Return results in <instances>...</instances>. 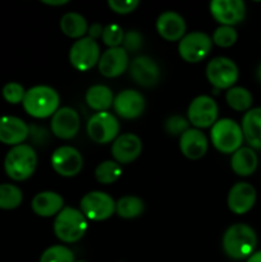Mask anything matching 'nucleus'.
Masks as SVG:
<instances>
[{
  "instance_id": "f257e3e1",
  "label": "nucleus",
  "mask_w": 261,
  "mask_h": 262,
  "mask_svg": "<svg viewBox=\"0 0 261 262\" xmlns=\"http://www.w3.org/2000/svg\"><path fill=\"white\" fill-rule=\"evenodd\" d=\"M257 237L255 230L246 224L230 225L223 235V250L233 260L248 258L255 251Z\"/></svg>"
},
{
  "instance_id": "f03ea898",
  "label": "nucleus",
  "mask_w": 261,
  "mask_h": 262,
  "mask_svg": "<svg viewBox=\"0 0 261 262\" xmlns=\"http://www.w3.org/2000/svg\"><path fill=\"white\" fill-rule=\"evenodd\" d=\"M22 104L28 115L37 119H45L53 117L59 109L60 96L53 87L40 84L26 91Z\"/></svg>"
},
{
  "instance_id": "7ed1b4c3",
  "label": "nucleus",
  "mask_w": 261,
  "mask_h": 262,
  "mask_svg": "<svg viewBox=\"0 0 261 262\" xmlns=\"http://www.w3.org/2000/svg\"><path fill=\"white\" fill-rule=\"evenodd\" d=\"M36 168H37V154L30 145L22 143V145L13 146L5 156V173L13 181H26L35 173Z\"/></svg>"
},
{
  "instance_id": "20e7f679",
  "label": "nucleus",
  "mask_w": 261,
  "mask_h": 262,
  "mask_svg": "<svg viewBox=\"0 0 261 262\" xmlns=\"http://www.w3.org/2000/svg\"><path fill=\"white\" fill-rule=\"evenodd\" d=\"M89 223L81 210L64 207L54 220V233L64 243H76L86 234Z\"/></svg>"
},
{
  "instance_id": "39448f33",
  "label": "nucleus",
  "mask_w": 261,
  "mask_h": 262,
  "mask_svg": "<svg viewBox=\"0 0 261 262\" xmlns=\"http://www.w3.org/2000/svg\"><path fill=\"white\" fill-rule=\"evenodd\" d=\"M212 145L219 152L233 154L241 148L243 142V132L241 125L233 119H219L215 122L210 132Z\"/></svg>"
},
{
  "instance_id": "423d86ee",
  "label": "nucleus",
  "mask_w": 261,
  "mask_h": 262,
  "mask_svg": "<svg viewBox=\"0 0 261 262\" xmlns=\"http://www.w3.org/2000/svg\"><path fill=\"white\" fill-rule=\"evenodd\" d=\"M79 210L87 220L102 222L112 217L115 212V201L105 192L92 191L82 197Z\"/></svg>"
},
{
  "instance_id": "0eeeda50",
  "label": "nucleus",
  "mask_w": 261,
  "mask_h": 262,
  "mask_svg": "<svg viewBox=\"0 0 261 262\" xmlns=\"http://www.w3.org/2000/svg\"><path fill=\"white\" fill-rule=\"evenodd\" d=\"M240 72L232 59L216 56L206 66L207 81L217 90H229L237 82Z\"/></svg>"
},
{
  "instance_id": "6e6552de",
  "label": "nucleus",
  "mask_w": 261,
  "mask_h": 262,
  "mask_svg": "<svg viewBox=\"0 0 261 262\" xmlns=\"http://www.w3.org/2000/svg\"><path fill=\"white\" fill-rule=\"evenodd\" d=\"M212 40L207 33L201 31H193L179 41L178 53L179 56L187 63H200L209 55L211 50Z\"/></svg>"
},
{
  "instance_id": "1a4fd4ad",
  "label": "nucleus",
  "mask_w": 261,
  "mask_h": 262,
  "mask_svg": "<svg viewBox=\"0 0 261 262\" xmlns=\"http://www.w3.org/2000/svg\"><path fill=\"white\" fill-rule=\"evenodd\" d=\"M119 133V122L109 112L95 113L87 122V135L94 142L106 145L114 142Z\"/></svg>"
},
{
  "instance_id": "9d476101",
  "label": "nucleus",
  "mask_w": 261,
  "mask_h": 262,
  "mask_svg": "<svg viewBox=\"0 0 261 262\" xmlns=\"http://www.w3.org/2000/svg\"><path fill=\"white\" fill-rule=\"evenodd\" d=\"M100 46L89 36L77 40L69 50V61L79 72L94 68L100 60Z\"/></svg>"
},
{
  "instance_id": "9b49d317",
  "label": "nucleus",
  "mask_w": 261,
  "mask_h": 262,
  "mask_svg": "<svg viewBox=\"0 0 261 262\" xmlns=\"http://www.w3.org/2000/svg\"><path fill=\"white\" fill-rule=\"evenodd\" d=\"M188 122L197 129L209 128L217 120V105L212 97L201 95L193 99L187 110Z\"/></svg>"
},
{
  "instance_id": "f8f14e48",
  "label": "nucleus",
  "mask_w": 261,
  "mask_h": 262,
  "mask_svg": "<svg viewBox=\"0 0 261 262\" xmlns=\"http://www.w3.org/2000/svg\"><path fill=\"white\" fill-rule=\"evenodd\" d=\"M50 163L55 173L64 178H72L82 170L83 158L77 148L72 146H60L53 152Z\"/></svg>"
},
{
  "instance_id": "ddd939ff",
  "label": "nucleus",
  "mask_w": 261,
  "mask_h": 262,
  "mask_svg": "<svg viewBox=\"0 0 261 262\" xmlns=\"http://www.w3.org/2000/svg\"><path fill=\"white\" fill-rule=\"evenodd\" d=\"M81 119L78 113L69 106L59 107L51 117V133L60 140H71L78 133Z\"/></svg>"
},
{
  "instance_id": "4468645a",
  "label": "nucleus",
  "mask_w": 261,
  "mask_h": 262,
  "mask_svg": "<svg viewBox=\"0 0 261 262\" xmlns=\"http://www.w3.org/2000/svg\"><path fill=\"white\" fill-rule=\"evenodd\" d=\"M210 13L222 26L233 27L245 18L246 5L242 0H212Z\"/></svg>"
},
{
  "instance_id": "2eb2a0df",
  "label": "nucleus",
  "mask_w": 261,
  "mask_h": 262,
  "mask_svg": "<svg viewBox=\"0 0 261 262\" xmlns=\"http://www.w3.org/2000/svg\"><path fill=\"white\" fill-rule=\"evenodd\" d=\"M97 67H99L100 73L106 78H115V77L122 76L129 67L128 53L122 46L107 49L100 56Z\"/></svg>"
},
{
  "instance_id": "dca6fc26",
  "label": "nucleus",
  "mask_w": 261,
  "mask_h": 262,
  "mask_svg": "<svg viewBox=\"0 0 261 262\" xmlns=\"http://www.w3.org/2000/svg\"><path fill=\"white\" fill-rule=\"evenodd\" d=\"M142 152V141L135 133H124L115 138L112 145V155L118 164H129Z\"/></svg>"
},
{
  "instance_id": "f3484780",
  "label": "nucleus",
  "mask_w": 261,
  "mask_h": 262,
  "mask_svg": "<svg viewBox=\"0 0 261 262\" xmlns=\"http://www.w3.org/2000/svg\"><path fill=\"white\" fill-rule=\"evenodd\" d=\"M129 74L133 81L142 87H154L160 79V69L154 59L146 55L137 56L129 66Z\"/></svg>"
},
{
  "instance_id": "a211bd4d",
  "label": "nucleus",
  "mask_w": 261,
  "mask_h": 262,
  "mask_svg": "<svg viewBox=\"0 0 261 262\" xmlns=\"http://www.w3.org/2000/svg\"><path fill=\"white\" fill-rule=\"evenodd\" d=\"M113 106L123 119H136L145 110V97L136 90H124L114 97Z\"/></svg>"
},
{
  "instance_id": "6ab92c4d",
  "label": "nucleus",
  "mask_w": 261,
  "mask_h": 262,
  "mask_svg": "<svg viewBox=\"0 0 261 262\" xmlns=\"http://www.w3.org/2000/svg\"><path fill=\"white\" fill-rule=\"evenodd\" d=\"M228 207L233 214L243 215L250 211L256 202V189L246 182H240L228 193Z\"/></svg>"
},
{
  "instance_id": "aec40b11",
  "label": "nucleus",
  "mask_w": 261,
  "mask_h": 262,
  "mask_svg": "<svg viewBox=\"0 0 261 262\" xmlns=\"http://www.w3.org/2000/svg\"><path fill=\"white\" fill-rule=\"evenodd\" d=\"M184 18L173 10L161 13L156 20V31L166 41H181L186 35Z\"/></svg>"
},
{
  "instance_id": "412c9836",
  "label": "nucleus",
  "mask_w": 261,
  "mask_h": 262,
  "mask_svg": "<svg viewBox=\"0 0 261 262\" xmlns=\"http://www.w3.org/2000/svg\"><path fill=\"white\" fill-rule=\"evenodd\" d=\"M30 136V127L12 115L0 117V142L10 146L22 145Z\"/></svg>"
},
{
  "instance_id": "4be33fe9",
  "label": "nucleus",
  "mask_w": 261,
  "mask_h": 262,
  "mask_svg": "<svg viewBox=\"0 0 261 262\" xmlns=\"http://www.w3.org/2000/svg\"><path fill=\"white\" fill-rule=\"evenodd\" d=\"M209 142L204 133L197 128H189L179 137V148L189 160H199L207 152Z\"/></svg>"
},
{
  "instance_id": "5701e85b",
  "label": "nucleus",
  "mask_w": 261,
  "mask_h": 262,
  "mask_svg": "<svg viewBox=\"0 0 261 262\" xmlns=\"http://www.w3.org/2000/svg\"><path fill=\"white\" fill-rule=\"evenodd\" d=\"M31 206H32L33 212L38 216H56L64 209V200L56 192L44 191L33 197Z\"/></svg>"
},
{
  "instance_id": "b1692460",
  "label": "nucleus",
  "mask_w": 261,
  "mask_h": 262,
  "mask_svg": "<svg viewBox=\"0 0 261 262\" xmlns=\"http://www.w3.org/2000/svg\"><path fill=\"white\" fill-rule=\"evenodd\" d=\"M241 128L248 145L261 150V107L248 110L243 117Z\"/></svg>"
},
{
  "instance_id": "393cba45",
  "label": "nucleus",
  "mask_w": 261,
  "mask_h": 262,
  "mask_svg": "<svg viewBox=\"0 0 261 262\" xmlns=\"http://www.w3.org/2000/svg\"><path fill=\"white\" fill-rule=\"evenodd\" d=\"M258 165V159L255 151L250 147H241L233 152L230 166L240 177H248L255 173Z\"/></svg>"
},
{
  "instance_id": "a878e982",
  "label": "nucleus",
  "mask_w": 261,
  "mask_h": 262,
  "mask_svg": "<svg viewBox=\"0 0 261 262\" xmlns=\"http://www.w3.org/2000/svg\"><path fill=\"white\" fill-rule=\"evenodd\" d=\"M84 99H86L87 105L97 113L107 112V109L112 106L113 101H114L112 90L104 84H95V86L90 87Z\"/></svg>"
},
{
  "instance_id": "bb28decb",
  "label": "nucleus",
  "mask_w": 261,
  "mask_h": 262,
  "mask_svg": "<svg viewBox=\"0 0 261 262\" xmlns=\"http://www.w3.org/2000/svg\"><path fill=\"white\" fill-rule=\"evenodd\" d=\"M60 30L66 36L71 38H82L89 31V23L86 18L79 13L69 12L61 17Z\"/></svg>"
},
{
  "instance_id": "cd10ccee",
  "label": "nucleus",
  "mask_w": 261,
  "mask_h": 262,
  "mask_svg": "<svg viewBox=\"0 0 261 262\" xmlns=\"http://www.w3.org/2000/svg\"><path fill=\"white\" fill-rule=\"evenodd\" d=\"M145 205L137 196H124L115 202V212L123 219H135L143 212Z\"/></svg>"
},
{
  "instance_id": "c85d7f7f",
  "label": "nucleus",
  "mask_w": 261,
  "mask_h": 262,
  "mask_svg": "<svg viewBox=\"0 0 261 262\" xmlns=\"http://www.w3.org/2000/svg\"><path fill=\"white\" fill-rule=\"evenodd\" d=\"M227 104L235 112H248L252 105V95L243 87H232L225 94Z\"/></svg>"
},
{
  "instance_id": "c756f323",
  "label": "nucleus",
  "mask_w": 261,
  "mask_h": 262,
  "mask_svg": "<svg viewBox=\"0 0 261 262\" xmlns=\"http://www.w3.org/2000/svg\"><path fill=\"white\" fill-rule=\"evenodd\" d=\"M122 177V168L114 160H105L95 169V178L101 184H112Z\"/></svg>"
},
{
  "instance_id": "7c9ffc66",
  "label": "nucleus",
  "mask_w": 261,
  "mask_h": 262,
  "mask_svg": "<svg viewBox=\"0 0 261 262\" xmlns=\"http://www.w3.org/2000/svg\"><path fill=\"white\" fill-rule=\"evenodd\" d=\"M22 191L14 184H0V209L13 210L22 204Z\"/></svg>"
},
{
  "instance_id": "2f4dec72",
  "label": "nucleus",
  "mask_w": 261,
  "mask_h": 262,
  "mask_svg": "<svg viewBox=\"0 0 261 262\" xmlns=\"http://www.w3.org/2000/svg\"><path fill=\"white\" fill-rule=\"evenodd\" d=\"M40 262H74V253L66 246H51L44 251Z\"/></svg>"
},
{
  "instance_id": "473e14b6",
  "label": "nucleus",
  "mask_w": 261,
  "mask_h": 262,
  "mask_svg": "<svg viewBox=\"0 0 261 262\" xmlns=\"http://www.w3.org/2000/svg\"><path fill=\"white\" fill-rule=\"evenodd\" d=\"M237 31L230 26H220L212 33V42L219 48H230L237 42Z\"/></svg>"
},
{
  "instance_id": "72a5a7b5",
  "label": "nucleus",
  "mask_w": 261,
  "mask_h": 262,
  "mask_svg": "<svg viewBox=\"0 0 261 262\" xmlns=\"http://www.w3.org/2000/svg\"><path fill=\"white\" fill-rule=\"evenodd\" d=\"M102 41H104L105 45L109 49L113 48H119L123 43V38H124V31L117 23H112V25H107L106 27H104L101 35Z\"/></svg>"
},
{
  "instance_id": "f704fd0d",
  "label": "nucleus",
  "mask_w": 261,
  "mask_h": 262,
  "mask_svg": "<svg viewBox=\"0 0 261 262\" xmlns=\"http://www.w3.org/2000/svg\"><path fill=\"white\" fill-rule=\"evenodd\" d=\"M164 128H165L168 135L179 136L181 137L186 130L189 129V122L188 119L181 117V115H171L170 118L165 120Z\"/></svg>"
},
{
  "instance_id": "c9c22d12",
  "label": "nucleus",
  "mask_w": 261,
  "mask_h": 262,
  "mask_svg": "<svg viewBox=\"0 0 261 262\" xmlns=\"http://www.w3.org/2000/svg\"><path fill=\"white\" fill-rule=\"evenodd\" d=\"M26 95V90L23 86L17 82H9L3 87V97L9 104H19L23 101Z\"/></svg>"
},
{
  "instance_id": "e433bc0d",
  "label": "nucleus",
  "mask_w": 261,
  "mask_h": 262,
  "mask_svg": "<svg viewBox=\"0 0 261 262\" xmlns=\"http://www.w3.org/2000/svg\"><path fill=\"white\" fill-rule=\"evenodd\" d=\"M143 37L138 31L132 30L124 33V38H123V46L127 53H137L141 48H142Z\"/></svg>"
},
{
  "instance_id": "4c0bfd02",
  "label": "nucleus",
  "mask_w": 261,
  "mask_h": 262,
  "mask_svg": "<svg viewBox=\"0 0 261 262\" xmlns=\"http://www.w3.org/2000/svg\"><path fill=\"white\" fill-rule=\"evenodd\" d=\"M107 5L117 14H129V13H132L140 5V2L138 0H124V2H120V0H109Z\"/></svg>"
},
{
  "instance_id": "58836bf2",
  "label": "nucleus",
  "mask_w": 261,
  "mask_h": 262,
  "mask_svg": "<svg viewBox=\"0 0 261 262\" xmlns=\"http://www.w3.org/2000/svg\"><path fill=\"white\" fill-rule=\"evenodd\" d=\"M102 31H104V27H102L100 23H94V25H91L89 27V31H87V33H89L90 38H92V40L96 41L97 38L101 37Z\"/></svg>"
},
{
  "instance_id": "ea45409f",
  "label": "nucleus",
  "mask_w": 261,
  "mask_h": 262,
  "mask_svg": "<svg viewBox=\"0 0 261 262\" xmlns=\"http://www.w3.org/2000/svg\"><path fill=\"white\" fill-rule=\"evenodd\" d=\"M42 3L51 7H60V5L68 4V0H42Z\"/></svg>"
},
{
  "instance_id": "a19ab883",
  "label": "nucleus",
  "mask_w": 261,
  "mask_h": 262,
  "mask_svg": "<svg viewBox=\"0 0 261 262\" xmlns=\"http://www.w3.org/2000/svg\"><path fill=\"white\" fill-rule=\"evenodd\" d=\"M247 262H261V251L253 252L252 255L247 258Z\"/></svg>"
},
{
  "instance_id": "79ce46f5",
  "label": "nucleus",
  "mask_w": 261,
  "mask_h": 262,
  "mask_svg": "<svg viewBox=\"0 0 261 262\" xmlns=\"http://www.w3.org/2000/svg\"><path fill=\"white\" fill-rule=\"evenodd\" d=\"M257 77H258V79H260V82H261V64H260V67H258V69H257Z\"/></svg>"
},
{
  "instance_id": "37998d69",
  "label": "nucleus",
  "mask_w": 261,
  "mask_h": 262,
  "mask_svg": "<svg viewBox=\"0 0 261 262\" xmlns=\"http://www.w3.org/2000/svg\"><path fill=\"white\" fill-rule=\"evenodd\" d=\"M74 262H86V261H74Z\"/></svg>"
}]
</instances>
